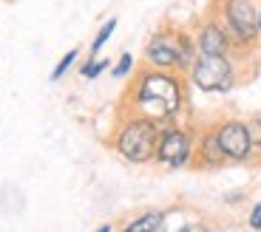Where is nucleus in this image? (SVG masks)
I'll list each match as a JSON object with an SVG mask.
<instances>
[{"instance_id":"f257e3e1","label":"nucleus","mask_w":261,"mask_h":232,"mask_svg":"<svg viewBox=\"0 0 261 232\" xmlns=\"http://www.w3.org/2000/svg\"><path fill=\"white\" fill-rule=\"evenodd\" d=\"M128 102L139 116H148L153 122H165L182 110L185 105V82L176 71H159L148 68L130 85Z\"/></svg>"},{"instance_id":"f03ea898","label":"nucleus","mask_w":261,"mask_h":232,"mask_svg":"<svg viewBox=\"0 0 261 232\" xmlns=\"http://www.w3.org/2000/svg\"><path fill=\"white\" fill-rule=\"evenodd\" d=\"M196 57H199V51H196L193 34L179 26L156 28L145 45V63L159 71H190Z\"/></svg>"},{"instance_id":"7ed1b4c3","label":"nucleus","mask_w":261,"mask_h":232,"mask_svg":"<svg viewBox=\"0 0 261 232\" xmlns=\"http://www.w3.org/2000/svg\"><path fill=\"white\" fill-rule=\"evenodd\" d=\"M213 17L230 34L233 48H253L258 43V9L253 0H213Z\"/></svg>"},{"instance_id":"20e7f679","label":"nucleus","mask_w":261,"mask_h":232,"mask_svg":"<svg viewBox=\"0 0 261 232\" xmlns=\"http://www.w3.org/2000/svg\"><path fill=\"white\" fill-rule=\"evenodd\" d=\"M159 142V122L148 119V116H128L122 122V128L114 136V148L122 159L134 161V164H145L153 159Z\"/></svg>"},{"instance_id":"39448f33","label":"nucleus","mask_w":261,"mask_h":232,"mask_svg":"<svg viewBox=\"0 0 261 232\" xmlns=\"http://www.w3.org/2000/svg\"><path fill=\"white\" fill-rule=\"evenodd\" d=\"M190 82L207 94H224L236 85V65L230 57H196L190 65Z\"/></svg>"},{"instance_id":"423d86ee","label":"nucleus","mask_w":261,"mask_h":232,"mask_svg":"<svg viewBox=\"0 0 261 232\" xmlns=\"http://www.w3.org/2000/svg\"><path fill=\"white\" fill-rule=\"evenodd\" d=\"M193 148H196L193 136L185 128H176V125L173 128H162L159 130V142H156L153 159L170 170H179V167H188L190 161H193Z\"/></svg>"},{"instance_id":"0eeeda50","label":"nucleus","mask_w":261,"mask_h":232,"mask_svg":"<svg viewBox=\"0 0 261 232\" xmlns=\"http://www.w3.org/2000/svg\"><path fill=\"white\" fill-rule=\"evenodd\" d=\"M216 142L222 148L224 159L230 161H244L250 153H253V133L244 122H236V119H227V122L216 125L213 128Z\"/></svg>"},{"instance_id":"6e6552de","label":"nucleus","mask_w":261,"mask_h":232,"mask_svg":"<svg viewBox=\"0 0 261 232\" xmlns=\"http://www.w3.org/2000/svg\"><path fill=\"white\" fill-rule=\"evenodd\" d=\"M193 43L202 57H230V51H233V40H230V34L224 32V26L213 14L196 26Z\"/></svg>"},{"instance_id":"1a4fd4ad","label":"nucleus","mask_w":261,"mask_h":232,"mask_svg":"<svg viewBox=\"0 0 261 232\" xmlns=\"http://www.w3.org/2000/svg\"><path fill=\"white\" fill-rule=\"evenodd\" d=\"M193 156L199 159V167H219L224 159L222 148H219V142H216V133L213 130H207V133L199 136V144L193 148Z\"/></svg>"},{"instance_id":"9d476101","label":"nucleus","mask_w":261,"mask_h":232,"mask_svg":"<svg viewBox=\"0 0 261 232\" xmlns=\"http://www.w3.org/2000/svg\"><path fill=\"white\" fill-rule=\"evenodd\" d=\"M165 226V215L162 213H145L139 218H134L122 232H162Z\"/></svg>"},{"instance_id":"9b49d317","label":"nucleus","mask_w":261,"mask_h":232,"mask_svg":"<svg viewBox=\"0 0 261 232\" xmlns=\"http://www.w3.org/2000/svg\"><path fill=\"white\" fill-rule=\"evenodd\" d=\"M114 28H117V17H111V20H105V23H102V28L97 32V37H94V43H91V57H97V54H99V48L108 43V37L114 34Z\"/></svg>"},{"instance_id":"f8f14e48","label":"nucleus","mask_w":261,"mask_h":232,"mask_svg":"<svg viewBox=\"0 0 261 232\" xmlns=\"http://www.w3.org/2000/svg\"><path fill=\"white\" fill-rule=\"evenodd\" d=\"M105 68H108V60H97V57H91L88 63L83 65V68H80V74H83L85 79H94V77H99V74H102Z\"/></svg>"},{"instance_id":"ddd939ff","label":"nucleus","mask_w":261,"mask_h":232,"mask_svg":"<svg viewBox=\"0 0 261 232\" xmlns=\"http://www.w3.org/2000/svg\"><path fill=\"white\" fill-rule=\"evenodd\" d=\"M74 63H77V48H71V51H68V54H65V57L57 63V68L51 71V82H57V79H63V77H65V71H68V68H71Z\"/></svg>"},{"instance_id":"4468645a","label":"nucleus","mask_w":261,"mask_h":232,"mask_svg":"<svg viewBox=\"0 0 261 232\" xmlns=\"http://www.w3.org/2000/svg\"><path fill=\"white\" fill-rule=\"evenodd\" d=\"M130 68H134V57H130L128 51L122 54V57L117 60V68H114V77H128Z\"/></svg>"},{"instance_id":"2eb2a0df","label":"nucleus","mask_w":261,"mask_h":232,"mask_svg":"<svg viewBox=\"0 0 261 232\" xmlns=\"http://www.w3.org/2000/svg\"><path fill=\"white\" fill-rule=\"evenodd\" d=\"M250 226H253V229H261V204L253 207V213H250Z\"/></svg>"},{"instance_id":"dca6fc26","label":"nucleus","mask_w":261,"mask_h":232,"mask_svg":"<svg viewBox=\"0 0 261 232\" xmlns=\"http://www.w3.org/2000/svg\"><path fill=\"white\" fill-rule=\"evenodd\" d=\"M179 232H207V226L204 224H188V226H182Z\"/></svg>"},{"instance_id":"f3484780","label":"nucleus","mask_w":261,"mask_h":232,"mask_svg":"<svg viewBox=\"0 0 261 232\" xmlns=\"http://www.w3.org/2000/svg\"><path fill=\"white\" fill-rule=\"evenodd\" d=\"M97 232H111V224H102V226H99Z\"/></svg>"},{"instance_id":"a211bd4d","label":"nucleus","mask_w":261,"mask_h":232,"mask_svg":"<svg viewBox=\"0 0 261 232\" xmlns=\"http://www.w3.org/2000/svg\"><path fill=\"white\" fill-rule=\"evenodd\" d=\"M258 34H261V6H258Z\"/></svg>"},{"instance_id":"6ab92c4d","label":"nucleus","mask_w":261,"mask_h":232,"mask_svg":"<svg viewBox=\"0 0 261 232\" xmlns=\"http://www.w3.org/2000/svg\"><path fill=\"white\" fill-rule=\"evenodd\" d=\"M258 159H261V139H258Z\"/></svg>"}]
</instances>
